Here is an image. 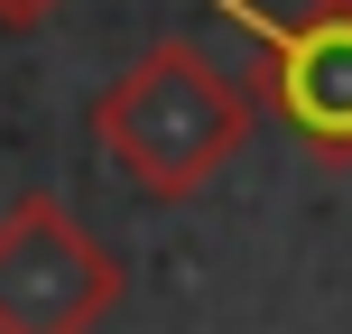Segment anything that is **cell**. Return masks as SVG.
I'll return each mask as SVG.
<instances>
[{"instance_id": "4", "label": "cell", "mask_w": 352, "mask_h": 334, "mask_svg": "<svg viewBox=\"0 0 352 334\" xmlns=\"http://www.w3.org/2000/svg\"><path fill=\"white\" fill-rule=\"evenodd\" d=\"M65 0H0V28H47Z\"/></svg>"}, {"instance_id": "2", "label": "cell", "mask_w": 352, "mask_h": 334, "mask_svg": "<svg viewBox=\"0 0 352 334\" xmlns=\"http://www.w3.org/2000/svg\"><path fill=\"white\" fill-rule=\"evenodd\" d=\"M121 306V260L56 195L0 213V334H93Z\"/></svg>"}, {"instance_id": "3", "label": "cell", "mask_w": 352, "mask_h": 334, "mask_svg": "<svg viewBox=\"0 0 352 334\" xmlns=\"http://www.w3.org/2000/svg\"><path fill=\"white\" fill-rule=\"evenodd\" d=\"M241 37L269 47V103L316 158H352V0H316L306 19H278L260 0H213Z\"/></svg>"}, {"instance_id": "1", "label": "cell", "mask_w": 352, "mask_h": 334, "mask_svg": "<svg viewBox=\"0 0 352 334\" xmlns=\"http://www.w3.org/2000/svg\"><path fill=\"white\" fill-rule=\"evenodd\" d=\"M93 130H102V149L140 176L148 195H195L250 140V84H232L186 37H158V47L93 103Z\"/></svg>"}]
</instances>
